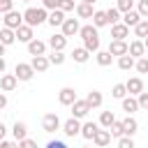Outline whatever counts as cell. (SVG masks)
Masks as SVG:
<instances>
[{"label":"cell","instance_id":"6da1fadb","mask_svg":"<svg viewBox=\"0 0 148 148\" xmlns=\"http://www.w3.org/2000/svg\"><path fill=\"white\" fill-rule=\"evenodd\" d=\"M46 18H49V14H46V9L44 7H28L25 12H23V23L25 25H30V28H37V25H42V23H46Z\"/></svg>","mask_w":148,"mask_h":148},{"label":"cell","instance_id":"7a4b0ae2","mask_svg":"<svg viewBox=\"0 0 148 148\" xmlns=\"http://www.w3.org/2000/svg\"><path fill=\"white\" fill-rule=\"evenodd\" d=\"M62 127V123H60V118H58V113H46L44 118H42V130L44 132H56V130H60Z\"/></svg>","mask_w":148,"mask_h":148},{"label":"cell","instance_id":"3957f363","mask_svg":"<svg viewBox=\"0 0 148 148\" xmlns=\"http://www.w3.org/2000/svg\"><path fill=\"white\" fill-rule=\"evenodd\" d=\"M18 25H23V14H21V12H16V9L7 12V14H5V28L16 30Z\"/></svg>","mask_w":148,"mask_h":148},{"label":"cell","instance_id":"277c9868","mask_svg":"<svg viewBox=\"0 0 148 148\" xmlns=\"http://www.w3.org/2000/svg\"><path fill=\"white\" fill-rule=\"evenodd\" d=\"M79 30H81L79 18H65L62 25H60V32H62L65 37H74V35H79Z\"/></svg>","mask_w":148,"mask_h":148},{"label":"cell","instance_id":"5b68a950","mask_svg":"<svg viewBox=\"0 0 148 148\" xmlns=\"http://www.w3.org/2000/svg\"><path fill=\"white\" fill-rule=\"evenodd\" d=\"M127 56H132L134 60L143 58V56H146V46H143V39H134V42H130V44H127Z\"/></svg>","mask_w":148,"mask_h":148},{"label":"cell","instance_id":"8992f818","mask_svg":"<svg viewBox=\"0 0 148 148\" xmlns=\"http://www.w3.org/2000/svg\"><path fill=\"white\" fill-rule=\"evenodd\" d=\"M14 76H16L18 81H30V79L35 76V72H32L30 62H18L16 69H14Z\"/></svg>","mask_w":148,"mask_h":148},{"label":"cell","instance_id":"52a82bcc","mask_svg":"<svg viewBox=\"0 0 148 148\" xmlns=\"http://www.w3.org/2000/svg\"><path fill=\"white\" fill-rule=\"evenodd\" d=\"M58 102H60L62 106H72V104L76 102V92H74V88H69V86L60 88V92H58Z\"/></svg>","mask_w":148,"mask_h":148},{"label":"cell","instance_id":"ba28073f","mask_svg":"<svg viewBox=\"0 0 148 148\" xmlns=\"http://www.w3.org/2000/svg\"><path fill=\"white\" fill-rule=\"evenodd\" d=\"M88 113H90V106H88V102L76 97V102L72 104V118H79V120H81V118H86Z\"/></svg>","mask_w":148,"mask_h":148},{"label":"cell","instance_id":"9c48e42d","mask_svg":"<svg viewBox=\"0 0 148 148\" xmlns=\"http://www.w3.org/2000/svg\"><path fill=\"white\" fill-rule=\"evenodd\" d=\"M18 86V79L14 74H0V90L2 92H12Z\"/></svg>","mask_w":148,"mask_h":148},{"label":"cell","instance_id":"30bf717a","mask_svg":"<svg viewBox=\"0 0 148 148\" xmlns=\"http://www.w3.org/2000/svg\"><path fill=\"white\" fill-rule=\"evenodd\" d=\"M30 67H32V72H35V74H37V72L42 74V72H46V69L51 67V62H49V58H46V56H35V58L30 60Z\"/></svg>","mask_w":148,"mask_h":148},{"label":"cell","instance_id":"8fae6325","mask_svg":"<svg viewBox=\"0 0 148 148\" xmlns=\"http://www.w3.org/2000/svg\"><path fill=\"white\" fill-rule=\"evenodd\" d=\"M125 88H127V92H130L132 97H136L139 92H143V81H141L139 76H132V79L125 81Z\"/></svg>","mask_w":148,"mask_h":148},{"label":"cell","instance_id":"7c38bea8","mask_svg":"<svg viewBox=\"0 0 148 148\" xmlns=\"http://www.w3.org/2000/svg\"><path fill=\"white\" fill-rule=\"evenodd\" d=\"M62 132H65L67 136H76V134L81 132V123H79V118H67V120L62 123Z\"/></svg>","mask_w":148,"mask_h":148},{"label":"cell","instance_id":"4fadbf2b","mask_svg":"<svg viewBox=\"0 0 148 148\" xmlns=\"http://www.w3.org/2000/svg\"><path fill=\"white\" fill-rule=\"evenodd\" d=\"M14 32H16V42H25V44H28V42H32V39H35L32 28H30V25H25V23H23V25H18Z\"/></svg>","mask_w":148,"mask_h":148},{"label":"cell","instance_id":"5bb4252c","mask_svg":"<svg viewBox=\"0 0 148 148\" xmlns=\"http://www.w3.org/2000/svg\"><path fill=\"white\" fill-rule=\"evenodd\" d=\"M46 46H51V51H62L67 46V37L62 32H56L53 37H49V44Z\"/></svg>","mask_w":148,"mask_h":148},{"label":"cell","instance_id":"9a60e30c","mask_svg":"<svg viewBox=\"0 0 148 148\" xmlns=\"http://www.w3.org/2000/svg\"><path fill=\"white\" fill-rule=\"evenodd\" d=\"M28 53L35 58V56H46V42H42V39H32V42H28Z\"/></svg>","mask_w":148,"mask_h":148},{"label":"cell","instance_id":"2e32d148","mask_svg":"<svg viewBox=\"0 0 148 148\" xmlns=\"http://www.w3.org/2000/svg\"><path fill=\"white\" fill-rule=\"evenodd\" d=\"M106 51H109L111 56H118V58H120V56H125V53H127V42H120V39H111Z\"/></svg>","mask_w":148,"mask_h":148},{"label":"cell","instance_id":"e0dca14e","mask_svg":"<svg viewBox=\"0 0 148 148\" xmlns=\"http://www.w3.org/2000/svg\"><path fill=\"white\" fill-rule=\"evenodd\" d=\"M92 143L97 146V148H106L109 143H111V134H109V130H97V134L92 136Z\"/></svg>","mask_w":148,"mask_h":148},{"label":"cell","instance_id":"ac0fdd59","mask_svg":"<svg viewBox=\"0 0 148 148\" xmlns=\"http://www.w3.org/2000/svg\"><path fill=\"white\" fill-rule=\"evenodd\" d=\"M111 37H113V39L125 42V39L130 37V28H127L125 23H116V25H111Z\"/></svg>","mask_w":148,"mask_h":148},{"label":"cell","instance_id":"d6986e66","mask_svg":"<svg viewBox=\"0 0 148 148\" xmlns=\"http://www.w3.org/2000/svg\"><path fill=\"white\" fill-rule=\"evenodd\" d=\"M97 130H99V125H97V123H92V120H88V123H83V125H81V132H79V134H81L83 139L92 141V136L97 134Z\"/></svg>","mask_w":148,"mask_h":148},{"label":"cell","instance_id":"ffe728a7","mask_svg":"<svg viewBox=\"0 0 148 148\" xmlns=\"http://www.w3.org/2000/svg\"><path fill=\"white\" fill-rule=\"evenodd\" d=\"M139 21H141V16H139V12H136V9H130V12H125V14L120 16V23H125L127 28H134Z\"/></svg>","mask_w":148,"mask_h":148},{"label":"cell","instance_id":"44dd1931","mask_svg":"<svg viewBox=\"0 0 148 148\" xmlns=\"http://www.w3.org/2000/svg\"><path fill=\"white\" fill-rule=\"evenodd\" d=\"M86 102H88V106H90V111H92V109H99V106H102L104 97H102L99 90H90V92L86 95Z\"/></svg>","mask_w":148,"mask_h":148},{"label":"cell","instance_id":"7402d4cb","mask_svg":"<svg viewBox=\"0 0 148 148\" xmlns=\"http://www.w3.org/2000/svg\"><path fill=\"white\" fill-rule=\"evenodd\" d=\"M123 130H125V136H134V134L139 132V123H136V118L127 116V118L123 120Z\"/></svg>","mask_w":148,"mask_h":148},{"label":"cell","instance_id":"603a6c76","mask_svg":"<svg viewBox=\"0 0 148 148\" xmlns=\"http://www.w3.org/2000/svg\"><path fill=\"white\" fill-rule=\"evenodd\" d=\"M74 12H76L79 18H92V14H95L92 5H86V2H79V5L74 7Z\"/></svg>","mask_w":148,"mask_h":148},{"label":"cell","instance_id":"cb8c5ba5","mask_svg":"<svg viewBox=\"0 0 148 148\" xmlns=\"http://www.w3.org/2000/svg\"><path fill=\"white\" fill-rule=\"evenodd\" d=\"M62 21H65V12H60V9H53V12L49 14V18H46V23H49L51 28H60Z\"/></svg>","mask_w":148,"mask_h":148},{"label":"cell","instance_id":"d4e9b609","mask_svg":"<svg viewBox=\"0 0 148 148\" xmlns=\"http://www.w3.org/2000/svg\"><path fill=\"white\" fill-rule=\"evenodd\" d=\"M123 111H127V116H132V113H136L139 111V102H136V97H123Z\"/></svg>","mask_w":148,"mask_h":148},{"label":"cell","instance_id":"484cf974","mask_svg":"<svg viewBox=\"0 0 148 148\" xmlns=\"http://www.w3.org/2000/svg\"><path fill=\"white\" fill-rule=\"evenodd\" d=\"M14 42H16V32H14V30H9V28H0V44L12 46Z\"/></svg>","mask_w":148,"mask_h":148},{"label":"cell","instance_id":"4316f807","mask_svg":"<svg viewBox=\"0 0 148 148\" xmlns=\"http://www.w3.org/2000/svg\"><path fill=\"white\" fill-rule=\"evenodd\" d=\"M113 120H116L113 111H102V113H99V123H97V125H99L102 130H109V127L113 125Z\"/></svg>","mask_w":148,"mask_h":148},{"label":"cell","instance_id":"83f0119b","mask_svg":"<svg viewBox=\"0 0 148 148\" xmlns=\"http://www.w3.org/2000/svg\"><path fill=\"white\" fill-rule=\"evenodd\" d=\"M12 134H14V139H16V141L25 139V136H28V125L16 120V123H14V127H12Z\"/></svg>","mask_w":148,"mask_h":148},{"label":"cell","instance_id":"f1b7e54d","mask_svg":"<svg viewBox=\"0 0 148 148\" xmlns=\"http://www.w3.org/2000/svg\"><path fill=\"white\" fill-rule=\"evenodd\" d=\"M95 60H97L99 67H109V65L113 62V56H111L109 51H97V53H95Z\"/></svg>","mask_w":148,"mask_h":148},{"label":"cell","instance_id":"f546056e","mask_svg":"<svg viewBox=\"0 0 148 148\" xmlns=\"http://www.w3.org/2000/svg\"><path fill=\"white\" fill-rule=\"evenodd\" d=\"M92 25H95V28H104V25H109V21H106V12L95 9V14H92Z\"/></svg>","mask_w":148,"mask_h":148},{"label":"cell","instance_id":"4dcf8cb0","mask_svg":"<svg viewBox=\"0 0 148 148\" xmlns=\"http://www.w3.org/2000/svg\"><path fill=\"white\" fill-rule=\"evenodd\" d=\"M72 58H74V62H79V65H83V62H88V58H90V53L83 49V46H79V49H74L72 51Z\"/></svg>","mask_w":148,"mask_h":148},{"label":"cell","instance_id":"1f68e13d","mask_svg":"<svg viewBox=\"0 0 148 148\" xmlns=\"http://www.w3.org/2000/svg\"><path fill=\"white\" fill-rule=\"evenodd\" d=\"M134 62H136V60H134V58H132V56H127V53H125V56H120V58H118V67H120V69H123V72H130V69H132V67H134Z\"/></svg>","mask_w":148,"mask_h":148},{"label":"cell","instance_id":"d6a6232c","mask_svg":"<svg viewBox=\"0 0 148 148\" xmlns=\"http://www.w3.org/2000/svg\"><path fill=\"white\" fill-rule=\"evenodd\" d=\"M109 134H111V139H120V136H125V130H123V120H113V125L109 127Z\"/></svg>","mask_w":148,"mask_h":148},{"label":"cell","instance_id":"836d02e7","mask_svg":"<svg viewBox=\"0 0 148 148\" xmlns=\"http://www.w3.org/2000/svg\"><path fill=\"white\" fill-rule=\"evenodd\" d=\"M134 35L139 37V39H143V37H148V18H141L136 25H134Z\"/></svg>","mask_w":148,"mask_h":148},{"label":"cell","instance_id":"e575fe53","mask_svg":"<svg viewBox=\"0 0 148 148\" xmlns=\"http://www.w3.org/2000/svg\"><path fill=\"white\" fill-rule=\"evenodd\" d=\"M120 12L116 9V7H109L106 9V21H109V25H116V23H120Z\"/></svg>","mask_w":148,"mask_h":148},{"label":"cell","instance_id":"d590c367","mask_svg":"<svg viewBox=\"0 0 148 148\" xmlns=\"http://www.w3.org/2000/svg\"><path fill=\"white\" fill-rule=\"evenodd\" d=\"M46 58H49V62H51V65H56V67L65 62V53H62V51H51Z\"/></svg>","mask_w":148,"mask_h":148},{"label":"cell","instance_id":"8d00e7d4","mask_svg":"<svg viewBox=\"0 0 148 148\" xmlns=\"http://www.w3.org/2000/svg\"><path fill=\"white\" fill-rule=\"evenodd\" d=\"M111 97H116V99L127 97V88H125V83H116V86L111 88Z\"/></svg>","mask_w":148,"mask_h":148},{"label":"cell","instance_id":"74e56055","mask_svg":"<svg viewBox=\"0 0 148 148\" xmlns=\"http://www.w3.org/2000/svg\"><path fill=\"white\" fill-rule=\"evenodd\" d=\"M116 9H118L120 14H125V12L134 9V0H116Z\"/></svg>","mask_w":148,"mask_h":148},{"label":"cell","instance_id":"f35d334b","mask_svg":"<svg viewBox=\"0 0 148 148\" xmlns=\"http://www.w3.org/2000/svg\"><path fill=\"white\" fill-rule=\"evenodd\" d=\"M134 69H136L139 74H148V58H146V56L139 58V60L134 62Z\"/></svg>","mask_w":148,"mask_h":148},{"label":"cell","instance_id":"ab89813d","mask_svg":"<svg viewBox=\"0 0 148 148\" xmlns=\"http://www.w3.org/2000/svg\"><path fill=\"white\" fill-rule=\"evenodd\" d=\"M136 12H139V16H141V18H148V0H139Z\"/></svg>","mask_w":148,"mask_h":148},{"label":"cell","instance_id":"60d3db41","mask_svg":"<svg viewBox=\"0 0 148 148\" xmlns=\"http://www.w3.org/2000/svg\"><path fill=\"white\" fill-rule=\"evenodd\" d=\"M76 5H74V0H60V5H58V9L60 12H72Z\"/></svg>","mask_w":148,"mask_h":148},{"label":"cell","instance_id":"b9f144b4","mask_svg":"<svg viewBox=\"0 0 148 148\" xmlns=\"http://www.w3.org/2000/svg\"><path fill=\"white\" fill-rule=\"evenodd\" d=\"M14 9V0H0V14H7Z\"/></svg>","mask_w":148,"mask_h":148},{"label":"cell","instance_id":"7bdbcfd3","mask_svg":"<svg viewBox=\"0 0 148 148\" xmlns=\"http://www.w3.org/2000/svg\"><path fill=\"white\" fill-rule=\"evenodd\" d=\"M118 148H134L132 136H120V139H118Z\"/></svg>","mask_w":148,"mask_h":148},{"label":"cell","instance_id":"ee69618b","mask_svg":"<svg viewBox=\"0 0 148 148\" xmlns=\"http://www.w3.org/2000/svg\"><path fill=\"white\" fill-rule=\"evenodd\" d=\"M136 102H139V109H146L148 111V92H139L136 95Z\"/></svg>","mask_w":148,"mask_h":148},{"label":"cell","instance_id":"f6af8a7d","mask_svg":"<svg viewBox=\"0 0 148 148\" xmlns=\"http://www.w3.org/2000/svg\"><path fill=\"white\" fill-rule=\"evenodd\" d=\"M18 148H37V141L25 136V139H21V141H18Z\"/></svg>","mask_w":148,"mask_h":148},{"label":"cell","instance_id":"bcb514c9","mask_svg":"<svg viewBox=\"0 0 148 148\" xmlns=\"http://www.w3.org/2000/svg\"><path fill=\"white\" fill-rule=\"evenodd\" d=\"M42 5H44V9L49 12H53V9H58V5H60V0H42Z\"/></svg>","mask_w":148,"mask_h":148},{"label":"cell","instance_id":"7dc6e473","mask_svg":"<svg viewBox=\"0 0 148 148\" xmlns=\"http://www.w3.org/2000/svg\"><path fill=\"white\" fill-rule=\"evenodd\" d=\"M0 148H18V141H7V139H2V141H0Z\"/></svg>","mask_w":148,"mask_h":148},{"label":"cell","instance_id":"c3c4849f","mask_svg":"<svg viewBox=\"0 0 148 148\" xmlns=\"http://www.w3.org/2000/svg\"><path fill=\"white\" fill-rule=\"evenodd\" d=\"M46 148H67V143L56 139V141H49V143H46Z\"/></svg>","mask_w":148,"mask_h":148},{"label":"cell","instance_id":"681fc988","mask_svg":"<svg viewBox=\"0 0 148 148\" xmlns=\"http://www.w3.org/2000/svg\"><path fill=\"white\" fill-rule=\"evenodd\" d=\"M5 106H7V95H5V92H0V111H2Z\"/></svg>","mask_w":148,"mask_h":148},{"label":"cell","instance_id":"f907efd6","mask_svg":"<svg viewBox=\"0 0 148 148\" xmlns=\"http://www.w3.org/2000/svg\"><path fill=\"white\" fill-rule=\"evenodd\" d=\"M5 134H7V127H5V123H0V141L5 139Z\"/></svg>","mask_w":148,"mask_h":148},{"label":"cell","instance_id":"816d5d0a","mask_svg":"<svg viewBox=\"0 0 148 148\" xmlns=\"http://www.w3.org/2000/svg\"><path fill=\"white\" fill-rule=\"evenodd\" d=\"M5 69H7V62H5V58H0V74H5Z\"/></svg>","mask_w":148,"mask_h":148},{"label":"cell","instance_id":"f5cc1de1","mask_svg":"<svg viewBox=\"0 0 148 148\" xmlns=\"http://www.w3.org/2000/svg\"><path fill=\"white\" fill-rule=\"evenodd\" d=\"M5 49H7V46H5V44H0V58L5 56Z\"/></svg>","mask_w":148,"mask_h":148},{"label":"cell","instance_id":"db71d44e","mask_svg":"<svg viewBox=\"0 0 148 148\" xmlns=\"http://www.w3.org/2000/svg\"><path fill=\"white\" fill-rule=\"evenodd\" d=\"M81 2H86V5H95L97 0H81Z\"/></svg>","mask_w":148,"mask_h":148},{"label":"cell","instance_id":"11a10c76","mask_svg":"<svg viewBox=\"0 0 148 148\" xmlns=\"http://www.w3.org/2000/svg\"><path fill=\"white\" fill-rule=\"evenodd\" d=\"M143 46H146V51H148V37H143Z\"/></svg>","mask_w":148,"mask_h":148},{"label":"cell","instance_id":"9f6ffc18","mask_svg":"<svg viewBox=\"0 0 148 148\" xmlns=\"http://www.w3.org/2000/svg\"><path fill=\"white\" fill-rule=\"evenodd\" d=\"M21 2H30V0H21Z\"/></svg>","mask_w":148,"mask_h":148},{"label":"cell","instance_id":"6f0895ef","mask_svg":"<svg viewBox=\"0 0 148 148\" xmlns=\"http://www.w3.org/2000/svg\"><path fill=\"white\" fill-rule=\"evenodd\" d=\"M81 148H88V146H81Z\"/></svg>","mask_w":148,"mask_h":148}]
</instances>
